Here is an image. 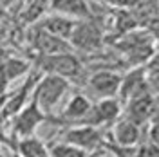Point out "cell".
<instances>
[{
  "instance_id": "6da1fadb",
  "label": "cell",
  "mask_w": 159,
  "mask_h": 157,
  "mask_svg": "<svg viewBox=\"0 0 159 157\" xmlns=\"http://www.w3.org/2000/svg\"><path fill=\"white\" fill-rule=\"evenodd\" d=\"M69 79L56 76V74H42L36 85L33 88V96L36 99L38 107L43 110V114L51 118L54 107L60 103V99L63 98V94L69 88Z\"/></svg>"
},
{
  "instance_id": "7a4b0ae2",
  "label": "cell",
  "mask_w": 159,
  "mask_h": 157,
  "mask_svg": "<svg viewBox=\"0 0 159 157\" xmlns=\"http://www.w3.org/2000/svg\"><path fill=\"white\" fill-rule=\"evenodd\" d=\"M42 74H56L65 79H80L83 74V61L74 52H58L49 56H38L36 67Z\"/></svg>"
},
{
  "instance_id": "3957f363",
  "label": "cell",
  "mask_w": 159,
  "mask_h": 157,
  "mask_svg": "<svg viewBox=\"0 0 159 157\" xmlns=\"http://www.w3.org/2000/svg\"><path fill=\"white\" fill-rule=\"evenodd\" d=\"M72 49L83 51V52H96L103 45V29L94 16L85 20H78L76 27L69 38Z\"/></svg>"
},
{
  "instance_id": "277c9868",
  "label": "cell",
  "mask_w": 159,
  "mask_h": 157,
  "mask_svg": "<svg viewBox=\"0 0 159 157\" xmlns=\"http://www.w3.org/2000/svg\"><path fill=\"white\" fill-rule=\"evenodd\" d=\"M123 112V105L118 98H105L98 99L96 103H92L89 112L80 119L76 125H85V127H94L101 128L105 125H112L116 119L121 116ZM74 125V127H76Z\"/></svg>"
},
{
  "instance_id": "5b68a950",
  "label": "cell",
  "mask_w": 159,
  "mask_h": 157,
  "mask_svg": "<svg viewBox=\"0 0 159 157\" xmlns=\"http://www.w3.org/2000/svg\"><path fill=\"white\" fill-rule=\"evenodd\" d=\"M47 121V116L43 114V110L38 107L34 96L31 94L29 103H25L24 107L20 108L18 112L13 116V128L16 132V136L20 137H31L34 134V130Z\"/></svg>"
},
{
  "instance_id": "8992f818",
  "label": "cell",
  "mask_w": 159,
  "mask_h": 157,
  "mask_svg": "<svg viewBox=\"0 0 159 157\" xmlns=\"http://www.w3.org/2000/svg\"><path fill=\"white\" fill-rule=\"evenodd\" d=\"M103 134L99 128L85 127V125H76L65 130L63 134V143H69L72 146L80 148L83 152H94L103 146Z\"/></svg>"
},
{
  "instance_id": "52a82bcc",
  "label": "cell",
  "mask_w": 159,
  "mask_h": 157,
  "mask_svg": "<svg viewBox=\"0 0 159 157\" xmlns=\"http://www.w3.org/2000/svg\"><path fill=\"white\" fill-rule=\"evenodd\" d=\"M121 74L114 70H96L92 76L87 78V88L90 96L96 99L105 98H118Z\"/></svg>"
},
{
  "instance_id": "ba28073f",
  "label": "cell",
  "mask_w": 159,
  "mask_h": 157,
  "mask_svg": "<svg viewBox=\"0 0 159 157\" xmlns=\"http://www.w3.org/2000/svg\"><path fill=\"white\" fill-rule=\"evenodd\" d=\"M156 94L154 92H147V94H141L138 98H132L130 101H127V107L123 112V118L130 119L134 123H138L139 127H147L148 121L156 118Z\"/></svg>"
},
{
  "instance_id": "9c48e42d",
  "label": "cell",
  "mask_w": 159,
  "mask_h": 157,
  "mask_svg": "<svg viewBox=\"0 0 159 157\" xmlns=\"http://www.w3.org/2000/svg\"><path fill=\"white\" fill-rule=\"evenodd\" d=\"M90 105H92V99H90L89 96H85V94H81V92H76V94L67 101V105L63 107V110L60 112L58 118H49L47 121L58 123V125L74 127L80 119L89 112Z\"/></svg>"
},
{
  "instance_id": "30bf717a",
  "label": "cell",
  "mask_w": 159,
  "mask_h": 157,
  "mask_svg": "<svg viewBox=\"0 0 159 157\" xmlns=\"http://www.w3.org/2000/svg\"><path fill=\"white\" fill-rule=\"evenodd\" d=\"M33 47L36 51L38 56H49V54H58V52H67L70 51V43L67 40H61L54 34H49L47 31L40 29V27H33Z\"/></svg>"
},
{
  "instance_id": "8fae6325",
  "label": "cell",
  "mask_w": 159,
  "mask_h": 157,
  "mask_svg": "<svg viewBox=\"0 0 159 157\" xmlns=\"http://www.w3.org/2000/svg\"><path fill=\"white\" fill-rule=\"evenodd\" d=\"M112 143L121 145V146H134L139 145V141L143 137V130L138 123L130 121V119L119 116L114 123H112V132H110Z\"/></svg>"
},
{
  "instance_id": "7c38bea8",
  "label": "cell",
  "mask_w": 159,
  "mask_h": 157,
  "mask_svg": "<svg viewBox=\"0 0 159 157\" xmlns=\"http://www.w3.org/2000/svg\"><path fill=\"white\" fill-rule=\"evenodd\" d=\"M76 22H78V20L54 13V15H49V16H42V18H40L36 24H33V25L47 31L49 34H54V36H58V38L69 42L70 34H72V31L76 27Z\"/></svg>"
},
{
  "instance_id": "4fadbf2b",
  "label": "cell",
  "mask_w": 159,
  "mask_h": 157,
  "mask_svg": "<svg viewBox=\"0 0 159 157\" xmlns=\"http://www.w3.org/2000/svg\"><path fill=\"white\" fill-rule=\"evenodd\" d=\"M49 11L74 20H85L92 16L87 0H51Z\"/></svg>"
},
{
  "instance_id": "5bb4252c",
  "label": "cell",
  "mask_w": 159,
  "mask_h": 157,
  "mask_svg": "<svg viewBox=\"0 0 159 157\" xmlns=\"http://www.w3.org/2000/svg\"><path fill=\"white\" fill-rule=\"evenodd\" d=\"M31 69V63L20 58H7L0 61V94H4V90L9 87L11 81L18 79Z\"/></svg>"
},
{
  "instance_id": "9a60e30c",
  "label": "cell",
  "mask_w": 159,
  "mask_h": 157,
  "mask_svg": "<svg viewBox=\"0 0 159 157\" xmlns=\"http://www.w3.org/2000/svg\"><path fill=\"white\" fill-rule=\"evenodd\" d=\"M51 0H29L27 7L24 11L25 24H36L42 16H45V11H49Z\"/></svg>"
},
{
  "instance_id": "2e32d148",
  "label": "cell",
  "mask_w": 159,
  "mask_h": 157,
  "mask_svg": "<svg viewBox=\"0 0 159 157\" xmlns=\"http://www.w3.org/2000/svg\"><path fill=\"white\" fill-rule=\"evenodd\" d=\"M20 145H22L20 150H22L24 157H49V152L45 150V146L33 136L31 137H24Z\"/></svg>"
},
{
  "instance_id": "e0dca14e",
  "label": "cell",
  "mask_w": 159,
  "mask_h": 157,
  "mask_svg": "<svg viewBox=\"0 0 159 157\" xmlns=\"http://www.w3.org/2000/svg\"><path fill=\"white\" fill-rule=\"evenodd\" d=\"M49 157H87V152L80 150V148L72 146L69 143H63V145H56L47 150Z\"/></svg>"
},
{
  "instance_id": "ac0fdd59",
  "label": "cell",
  "mask_w": 159,
  "mask_h": 157,
  "mask_svg": "<svg viewBox=\"0 0 159 157\" xmlns=\"http://www.w3.org/2000/svg\"><path fill=\"white\" fill-rule=\"evenodd\" d=\"M138 157H159V148L154 143L145 141L143 145H138Z\"/></svg>"
},
{
  "instance_id": "d6986e66",
  "label": "cell",
  "mask_w": 159,
  "mask_h": 157,
  "mask_svg": "<svg viewBox=\"0 0 159 157\" xmlns=\"http://www.w3.org/2000/svg\"><path fill=\"white\" fill-rule=\"evenodd\" d=\"M105 2H109V4L116 6V7H121V9H129V7H132L138 0H105Z\"/></svg>"
},
{
  "instance_id": "ffe728a7",
  "label": "cell",
  "mask_w": 159,
  "mask_h": 157,
  "mask_svg": "<svg viewBox=\"0 0 159 157\" xmlns=\"http://www.w3.org/2000/svg\"><path fill=\"white\" fill-rule=\"evenodd\" d=\"M15 0H0V9H7Z\"/></svg>"
}]
</instances>
